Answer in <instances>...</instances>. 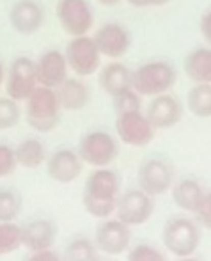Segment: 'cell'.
<instances>
[{"label": "cell", "instance_id": "d4e9b609", "mask_svg": "<svg viewBox=\"0 0 211 261\" xmlns=\"http://www.w3.org/2000/svg\"><path fill=\"white\" fill-rule=\"evenodd\" d=\"M98 247L94 242L87 240V238H76V240L69 242V245L66 247L64 261H99Z\"/></svg>", "mask_w": 211, "mask_h": 261}, {"label": "cell", "instance_id": "cb8c5ba5", "mask_svg": "<svg viewBox=\"0 0 211 261\" xmlns=\"http://www.w3.org/2000/svg\"><path fill=\"white\" fill-rule=\"evenodd\" d=\"M187 109L195 117H211V84H194L187 94Z\"/></svg>", "mask_w": 211, "mask_h": 261}, {"label": "cell", "instance_id": "5b68a950", "mask_svg": "<svg viewBox=\"0 0 211 261\" xmlns=\"http://www.w3.org/2000/svg\"><path fill=\"white\" fill-rule=\"evenodd\" d=\"M201 229L197 222L187 217H174L167 220L162 233L165 249L177 258L192 256L201 245Z\"/></svg>", "mask_w": 211, "mask_h": 261}, {"label": "cell", "instance_id": "44dd1931", "mask_svg": "<svg viewBox=\"0 0 211 261\" xmlns=\"http://www.w3.org/2000/svg\"><path fill=\"white\" fill-rule=\"evenodd\" d=\"M183 69L194 84H211V46L202 45L190 50L183 61Z\"/></svg>", "mask_w": 211, "mask_h": 261}, {"label": "cell", "instance_id": "30bf717a", "mask_svg": "<svg viewBox=\"0 0 211 261\" xmlns=\"http://www.w3.org/2000/svg\"><path fill=\"white\" fill-rule=\"evenodd\" d=\"M153 212V196L146 194L144 190L131 189L126 190L124 194H119V199H117L116 204V217L126 226H142L151 219Z\"/></svg>", "mask_w": 211, "mask_h": 261}, {"label": "cell", "instance_id": "1f68e13d", "mask_svg": "<svg viewBox=\"0 0 211 261\" xmlns=\"http://www.w3.org/2000/svg\"><path fill=\"white\" fill-rule=\"evenodd\" d=\"M194 215H195L197 222L201 224L202 227L211 229V190L204 194V197H202L201 204H199L197 212H195Z\"/></svg>", "mask_w": 211, "mask_h": 261}, {"label": "cell", "instance_id": "f546056e", "mask_svg": "<svg viewBox=\"0 0 211 261\" xmlns=\"http://www.w3.org/2000/svg\"><path fill=\"white\" fill-rule=\"evenodd\" d=\"M126 261H167L164 252L149 244H139L128 252Z\"/></svg>", "mask_w": 211, "mask_h": 261}, {"label": "cell", "instance_id": "e0dca14e", "mask_svg": "<svg viewBox=\"0 0 211 261\" xmlns=\"http://www.w3.org/2000/svg\"><path fill=\"white\" fill-rule=\"evenodd\" d=\"M46 172L55 183L68 185L73 183L80 174H82L84 162L78 156V153L69 148H62L54 151L46 158Z\"/></svg>", "mask_w": 211, "mask_h": 261}, {"label": "cell", "instance_id": "8992f818", "mask_svg": "<svg viewBox=\"0 0 211 261\" xmlns=\"http://www.w3.org/2000/svg\"><path fill=\"white\" fill-rule=\"evenodd\" d=\"M64 55L68 61L69 71H73V75L76 76H82V79L94 75L101 68L103 57L91 34L75 36L69 39Z\"/></svg>", "mask_w": 211, "mask_h": 261}, {"label": "cell", "instance_id": "2e32d148", "mask_svg": "<svg viewBox=\"0 0 211 261\" xmlns=\"http://www.w3.org/2000/svg\"><path fill=\"white\" fill-rule=\"evenodd\" d=\"M36 75L38 82L43 87L57 89L62 82L69 76V66L66 61L64 52L57 48L46 50L36 59Z\"/></svg>", "mask_w": 211, "mask_h": 261}, {"label": "cell", "instance_id": "9a60e30c", "mask_svg": "<svg viewBox=\"0 0 211 261\" xmlns=\"http://www.w3.org/2000/svg\"><path fill=\"white\" fill-rule=\"evenodd\" d=\"M44 21H46V13L38 0H18L9 11L11 27L21 36H32L39 32Z\"/></svg>", "mask_w": 211, "mask_h": 261}, {"label": "cell", "instance_id": "f1b7e54d", "mask_svg": "<svg viewBox=\"0 0 211 261\" xmlns=\"http://www.w3.org/2000/svg\"><path fill=\"white\" fill-rule=\"evenodd\" d=\"M112 103H114V110H116V114L142 110V96H140V94L131 87V89H128V91H124V93L114 96Z\"/></svg>", "mask_w": 211, "mask_h": 261}, {"label": "cell", "instance_id": "3957f363", "mask_svg": "<svg viewBox=\"0 0 211 261\" xmlns=\"http://www.w3.org/2000/svg\"><path fill=\"white\" fill-rule=\"evenodd\" d=\"M23 103L25 121L38 134H50L61 124L62 107L55 89L38 86Z\"/></svg>", "mask_w": 211, "mask_h": 261}, {"label": "cell", "instance_id": "74e56055", "mask_svg": "<svg viewBox=\"0 0 211 261\" xmlns=\"http://www.w3.org/2000/svg\"><path fill=\"white\" fill-rule=\"evenodd\" d=\"M179 261H201V259H195L192 256H187V258H179Z\"/></svg>", "mask_w": 211, "mask_h": 261}, {"label": "cell", "instance_id": "d6a6232c", "mask_svg": "<svg viewBox=\"0 0 211 261\" xmlns=\"http://www.w3.org/2000/svg\"><path fill=\"white\" fill-rule=\"evenodd\" d=\"M23 261H64L62 256H59L51 249H44V251H32L23 258Z\"/></svg>", "mask_w": 211, "mask_h": 261}, {"label": "cell", "instance_id": "8fae6325", "mask_svg": "<svg viewBox=\"0 0 211 261\" xmlns=\"http://www.w3.org/2000/svg\"><path fill=\"white\" fill-rule=\"evenodd\" d=\"M137 181L139 189L149 196H164L174 185V167L164 158H149L140 164Z\"/></svg>", "mask_w": 211, "mask_h": 261}, {"label": "cell", "instance_id": "8d00e7d4", "mask_svg": "<svg viewBox=\"0 0 211 261\" xmlns=\"http://www.w3.org/2000/svg\"><path fill=\"white\" fill-rule=\"evenodd\" d=\"M6 66H4V62L0 61V87H4V82H6Z\"/></svg>", "mask_w": 211, "mask_h": 261}, {"label": "cell", "instance_id": "4fadbf2b", "mask_svg": "<svg viewBox=\"0 0 211 261\" xmlns=\"http://www.w3.org/2000/svg\"><path fill=\"white\" fill-rule=\"evenodd\" d=\"M92 39H94L101 57H107L110 61L123 59L131 48V34L124 25L117 23V21L103 23L92 34Z\"/></svg>", "mask_w": 211, "mask_h": 261}, {"label": "cell", "instance_id": "83f0119b", "mask_svg": "<svg viewBox=\"0 0 211 261\" xmlns=\"http://www.w3.org/2000/svg\"><path fill=\"white\" fill-rule=\"evenodd\" d=\"M21 119V107L20 101L13 100L6 94L0 96V130H11Z\"/></svg>", "mask_w": 211, "mask_h": 261}, {"label": "cell", "instance_id": "ac0fdd59", "mask_svg": "<svg viewBox=\"0 0 211 261\" xmlns=\"http://www.w3.org/2000/svg\"><path fill=\"white\" fill-rule=\"evenodd\" d=\"M98 84L110 98L131 89V69L124 62L110 61L98 71Z\"/></svg>", "mask_w": 211, "mask_h": 261}, {"label": "cell", "instance_id": "277c9868", "mask_svg": "<svg viewBox=\"0 0 211 261\" xmlns=\"http://www.w3.org/2000/svg\"><path fill=\"white\" fill-rule=\"evenodd\" d=\"M119 139L105 130H92L82 135L76 153L91 167H109L119 156Z\"/></svg>", "mask_w": 211, "mask_h": 261}, {"label": "cell", "instance_id": "4316f807", "mask_svg": "<svg viewBox=\"0 0 211 261\" xmlns=\"http://www.w3.org/2000/svg\"><path fill=\"white\" fill-rule=\"evenodd\" d=\"M21 212V197L13 189H0V222H14Z\"/></svg>", "mask_w": 211, "mask_h": 261}, {"label": "cell", "instance_id": "836d02e7", "mask_svg": "<svg viewBox=\"0 0 211 261\" xmlns=\"http://www.w3.org/2000/svg\"><path fill=\"white\" fill-rule=\"evenodd\" d=\"M199 31H201V36L206 45L211 46V9H208L201 16V20H199Z\"/></svg>", "mask_w": 211, "mask_h": 261}, {"label": "cell", "instance_id": "ba28073f", "mask_svg": "<svg viewBox=\"0 0 211 261\" xmlns=\"http://www.w3.org/2000/svg\"><path fill=\"white\" fill-rule=\"evenodd\" d=\"M55 14L61 29L69 38L89 34L94 25V13L87 0H59Z\"/></svg>", "mask_w": 211, "mask_h": 261}, {"label": "cell", "instance_id": "e575fe53", "mask_svg": "<svg viewBox=\"0 0 211 261\" xmlns=\"http://www.w3.org/2000/svg\"><path fill=\"white\" fill-rule=\"evenodd\" d=\"M135 9H149V7H164L170 0H126Z\"/></svg>", "mask_w": 211, "mask_h": 261}, {"label": "cell", "instance_id": "7a4b0ae2", "mask_svg": "<svg viewBox=\"0 0 211 261\" xmlns=\"http://www.w3.org/2000/svg\"><path fill=\"white\" fill-rule=\"evenodd\" d=\"M177 69L165 59H151L131 69V87L142 98H153L172 91Z\"/></svg>", "mask_w": 211, "mask_h": 261}, {"label": "cell", "instance_id": "ffe728a7", "mask_svg": "<svg viewBox=\"0 0 211 261\" xmlns=\"http://www.w3.org/2000/svg\"><path fill=\"white\" fill-rule=\"evenodd\" d=\"M55 242V226L46 219H34L21 226V247L29 252L51 249Z\"/></svg>", "mask_w": 211, "mask_h": 261}, {"label": "cell", "instance_id": "5bb4252c", "mask_svg": "<svg viewBox=\"0 0 211 261\" xmlns=\"http://www.w3.org/2000/svg\"><path fill=\"white\" fill-rule=\"evenodd\" d=\"M149 100L151 101L146 109V116L154 126V130H169L183 119L184 107L179 98L170 91L149 98Z\"/></svg>", "mask_w": 211, "mask_h": 261}, {"label": "cell", "instance_id": "d590c367", "mask_svg": "<svg viewBox=\"0 0 211 261\" xmlns=\"http://www.w3.org/2000/svg\"><path fill=\"white\" fill-rule=\"evenodd\" d=\"M98 4H101L103 7H114L117 6V4H121L123 0H96Z\"/></svg>", "mask_w": 211, "mask_h": 261}, {"label": "cell", "instance_id": "52a82bcc", "mask_svg": "<svg viewBox=\"0 0 211 261\" xmlns=\"http://www.w3.org/2000/svg\"><path fill=\"white\" fill-rule=\"evenodd\" d=\"M39 86L38 75H36V62L32 59L20 55L9 64L6 71V82L4 89L9 98L16 101H25L34 89Z\"/></svg>", "mask_w": 211, "mask_h": 261}, {"label": "cell", "instance_id": "4dcf8cb0", "mask_svg": "<svg viewBox=\"0 0 211 261\" xmlns=\"http://www.w3.org/2000/svg\"><path fill=\"white\" fill-rule=\"evenodd\" d=\"M18 167L16 155H14V148L9 144L0 142V179L11 176Z\"/></svg>", "mask_w": 211, "mask_h": 261}, {"label": "cell", "instance_id": "9c48e42d", "mask_svg": "<svg viewBox=\"0 0 211 261\" xmlns=\"http://www.w3.org/2000/svg\"><path fill=\"white\" fill-rule=\"evenodd\" d=\"M116 134L123 144L131 148H144L154 139V126L144 110L116 114Z\"/></svg>", "mask_w": 211, "mask_h": 261}, {"label": "cell", "instance_id": "d6986e66", "mask_svg": "<svg viewBox=\"0 0 211 261\" xmlns=\"http://www.w3.org/2000/svg\"><path fill=\"white\" fill-rule=\"evenodd\" d=\"M55 91H57L62 110H68V112H78L91 101V87L82 76H68Z\"/></svg>", "mask_w": 211, "mask_h": 261}, {"label": "cell", "instance_id": "484cf974", "mask_svg": "<svg viewBox=\"0 0 211 261\" xmlns=\"http://www.w3.org/2000/svg\"><path fill=\"white\" fill-rule=\"evenodd\" d=\"M21 247V226L14 222H0V258L9 256Z\"/></svg>", "mask_w": 211, "mask_h": 261}, {"label": "cell", "instance_id": "603a6c76", "mask_svg": "<svg viewBox=\"0 0 211 261\" xmlns=\"http://www.w3.org/2000/svg\"><path fill=\"white\" fill-rule=\"evenodd\" d=\"M18 167L23 169H39L46 164L48 149L43 141L36 137H27L14 148Z\"/></svg>", "mask_w": 211, "mask_h": 261}, {"label": "cell", "instance_id": "7c38bea8", "mask_svg": "<svg viewBox=\"0 0 211 261\" xmlns=\"http://www.w3.org/2000/svg\"><path fill=\"white\" fill-rule=\"evenodd\" d=\"M94 244L98 251L107 256H121L131 244V227L119 219H103L94 234Z\"/></svg>", "mask_w": 211, "mask_h": 261}, {"label": "cell", "instance_id": "6da1fadb", "mask_svg": "<svg viewBox=\"0 0 211 261\" xmlns=\"http://www.w3.org/2000/svg\"><path fill=\"white\" fill-rule=\"evenodd\" d=\"M119 176L109 167H98L89 174L84 185L82 204L94 219H109L116 213L119 199Z\"/></svg>", "mask_w": 211, "mask_h": 261}, {"label": "cell", "instance_id": "7402d4cb", "mask_svg": "<svg viewBox=\"0 0 211 261\" xmlns=\"http://www.w3.org/2000/svg\"><path fill=\"white\" fill-rule=\"evenodd\" d=\"M204 189L201 187V183L194 178H184L179 179L176 185H172V199L176 203L177 208H181L183 212L195 213L201 204L202 197H204Z\"/></svg>", "mask_w": 211, "mask_h": 261}]
</instances>
